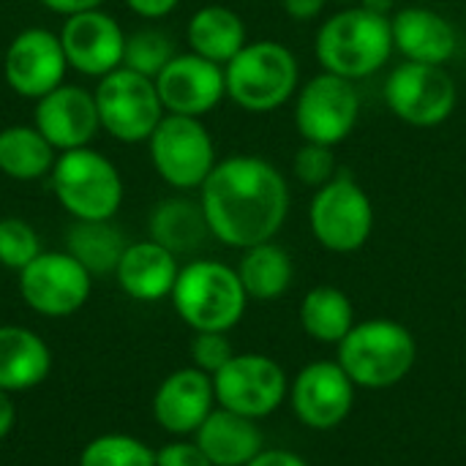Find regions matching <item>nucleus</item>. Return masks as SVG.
I'll return each mask as SVG.
<instances>
[{
  "mask_svg": "<svg viewBox=\"0 0 466 466\" xmlns=\"http://www.w3.org/2000/svg\"><path fill=\"white\" fill-rule=\"evenodd\" d=\"M210 235L229 248L273 240L289 216L287 177L265 158L238 153L213 167L199 188Z\"/></svg>",
  "mask_w": 466,
  "mask_h": 466,
  "instance_id": "obj_1",
  "label": "nucleus"
},
{
  "mask_svg": "<svg viewBox=\"0 0 466 466\" xmlns=\"http://www.w3.org/2000/svg\"><path fill=\"white\" fill-rule=\"evenodd\" d=\"M314 52L322 71L350 82L369 79L396 52L390 16L363 5L341 8L319 25Z\"/></svg>",
  "mask_w": 466,
  "mask_h": 466,
  "instance_id": "obj_2",
  "label": "nucleus"
},
{
  "mask_svg": "<svg viewBox=\"0 0 466 466\" xmlns=\"http://www.w3.org/2000/svg\"><path fill=\"white\" fill-rule=\"evenodd\" d=\"M339 366L355 382L358 390L396 388L418 360V341L396 319H360L341 339Z\"/></svg>",
  "mask_w": 466,
  "mask_h": 466,
  "instance_id": "obj_3",
  "label": "nucleus"
},
{
  "mask_svg": "<svg viewBox=\"0 0 466 466\" xmlns=\"http://www.w3.org/2000/svg\"><path fill=\"white\" fill-rule=\"evenodd\" d=\"M169 298L177 317L194 333H229L248 306L238 270L218 259H194L183 265Z\"/></svg>",
  "mask_w": 466,
  "mask_h": 466,
  "instance_id": "obj_4",
  "label": "nucleus"
},
{
  "mask_svg": "<svg viewBox=\"0 0 466 466\" xmlns=\"http://www.w3.org/2000/svg\"><path fill=\"white\" fill-rule=\"evenodd\" d=\"M227 98L251 115L276 112L284 106L300 82V66L295 52L281 41H248L227 66Z\"/></svg>",
  "mask_w": 466,
  "mask_h": 466,
  "instance_id": "obj_5",
  "label": "nucleus"
},
{
  "mask_svg": "<svg viewBox=\"0 0 466 466\" xmlns=\"http://www.w3.org/2000/svg\"><path fill=\"white\" fill-rule=\"evenodd\" d=\"M49 183L57 205L74 221H112L126 194L120 169L90 145L57 153Z\"/></svg>",
  "mask_w": 466,
  "mask_h": 466,
  "instance_id": "obj_6",
  "label": "nucleus"
},
{
  "mask_svg": "<svg viewBox=\"0 0 466 466\" xmlns=\"http://www.w3.org/2000/svg\"><path fill=\"white\" fill-rule=\"evenodd\" d=\"M314 240L333 254L360 251L374 232V202L369 191L347 172L314 191L309 205Z\"/></svg>",
  "mask_w": 466,
  "mask_h": 466,
  "instance_id": "obj_7",
  "label": "nucleus"
},
{
  "mask_svg": "<svg viewBox=\"0 0 466 466\" xmlns=\"http://www.w3.org/2000/svg\"><path fill=\"white\" fill-rule=\"evenodd\" d=\"M147 147L156 175L175 191H199L218 164L216 142L202 117L167 112L150 134Z\"/></svg>",
  "mask_w": 466,
  "mask_h": 466,
  "instance_id": "obj_8",
  "label": "nucleus"
},
{
  "mask_svg": "<svg viewBox=\"0 0 466 466\" xmlns=\"http://www.w3.org/2000/svg\"><path fill=\"white\" fill-rule=\"evenodd\" d=\"M93 96H96L101 128L112 139L126 145L147 142L156 126L161 123V117L167 115L156 79L142 76L123 66L101 76Z\"/></svg>",
  "mask_w": 466,
  "mask_h": 466,
  "instance_id": "obj_9",
  "label": "nucleus"
},
{
  "mask_svg": "<svg viewBox=\"0 0 466 466\" xmlns=\"http://www.w3.org/2000/svg\"><path fill=\"white\" fill-rule=\"evenodd\" d=\"M213 390L218 407L262 420L289 399V380L270 355L235 352L229 363L213 374Z\"/></svg>",
  "mask_w": 466,
  "mask_h": 466,
  "instance_id": "obj_10",
  "label": "nucleus"
},
{
  "mask_svg": "<svg viewBox=\"0 0 466 466\" xmlns=\"http://www.w3.org/2000/svg\"><path fill=\"white\" fill-rule=\"evenodd\" d=\"M385 104L407 126L434 128L445 123L459 101L456 79L445 66L401 60L385 79Z\"/></svg>",
  "mask_w": 466,
  "mask_h": 466,
  "instance_id": "obj_11",
  "label": "nucleus"
},
{
  "mask_svg": "<svg viewBox=\"0 0 466 466\" xmlns=\"http://www.w3.org/2000/svg\"><path fill=\"white\" fill-rule=\"evenodd\" d=\"M360 120V93L355 82L336 74H317L295 93V126L303 142L339 147Z\"/></svg>",
  "mask_w": 466,
  "mask_h": 466,
  "instance_id": "obj_12",
  "label": "nucleus"
},
{
  "mask_svg": "<svg viewBox=\"0 0 466 466\" xmlns=\"http://www.w3.org/2000/svg\"><path fill=\"white\" fill-rule=\"evenodd\" d=\"M93 276L68 251H41L19 270V295L41 317H71L90 298Z\"/></svg>",
  "mask_w": 466,
  "mask_h": 466,
  "instance_id": "obj_13",
  "label": "nucleus"
},
{
  "mask_svg": "<svg viewBox=\"0 0 466 466\" xmlns=\"http://www.w3.org/2000/svg\"><path fill=\"white\" fill-rule=\"evenodd\" d=\"M355 382L339 360H314L289 382V401L295 418L311 431L339 429L355 407Z\"/></svg>",
  "mask_w": 466,
  "mask_h": 466,
  "instance_id": "obj_14",
  "label": "nucleus"
},
{
  "mask_svg": "<svg viewBox=\"0 0 466 466\" xmlns=\"http://www.w3.org/2000/svg\"><path fill=\"white\" fill-rule=\"evenodd\" d=\"M68 63L63 55L60 35L46 27L19 30L5 55H3V79L5 85L30 101H38L49 90L60 87L66 79Z\"/></svg>",
  "mask_w": 466,
  "mask_h": 466,
  "instance_id": "obj_15",
  "label": "nucleus"
},
{
  "mask_svg": "<svg viewBox=\"0 0 466 466\" xmlns=\"http://www.w3.org/2000/svg\"><path fill=\"white\" fill-rule=\"evenodd\" d=\"M57 35L63 44L66 63L76 74L101 79L123 66L128 35L123 25L101 8L66 16Z\"/></svg>",
  "mask_w": 466,
  "mask_h": 466,
  "instance_id": "obj_16",
  "label": "nucleus"
},
{
  "mask_svg": "<svg viewBox=\"0 0 466 466\" xmlns=\"http://www.w3.org/2000/svg\"><path fill=\"white\" fill-rule=\"evenodd\" d=\"M156 87L169 115L205 117L227 96L224 66L205 60L194 52L175 55L156 76Z\"/></svg>",
  "mask_w": 466,
  "mask_h": 466,
  "instance_id": "obj_17",
  "label": "nucleus"
},
{
  "mask_svg": "<svg viewBox=\"0 0 466 466\" xmlns=\"http://www.w3.org/2000/svg\"><path fill=\"white\" fill-rule=\"evenodd\" d=\"M33 126L46 137V142L57 150L87 147L101 131L96 96L79 85H60L41 96L33 109Z\"/></svg>",
  "mask_w": 466,
  "mask_h": 466,
  "instance_id": "obj_18",
  "label": "nucleus"
},
{
  "mask_svg": "<svg viewBox=\"0 0 466 466\" xmlns=\"http://www.w3.org/2000/svg\"><path fill=\"white\" fill-rule=\"evenodd\" d=\"M216 407L218 404H216L213 377L199 371L197 366L172 371L153 396L156 423L175 437L197 434V429L208 420V415Z\"/></svg>",
  "mask_w": 466,
  "mask_h": 466,
  "instance_id": "obj_19",
  "label": "nucleus"
},
{
  "mask_svg": "<svg viewBox=\"0 0 466 466\" xmlns=\"http://www.w3.org/2000/svg\"><path fill=\"white\" fill-rule=\"evenodd\" d=\"M393 30V49L412 63L445 66L456 57L459 49V30L456 25L429 8V5H404L390 16Z\"/></svg>",
  "mask_w": 466,
  "mask_h": 466,
  "instance_id": "obj_20",
  "label": "nucleus"
},
{
  "mask_svg": "<svg viewBox=\"0 0 466 466\" xmlns=\"http://www.w3.org/2000/svg\"><path fill=\"white\" fill-rule=\"evenodd\" d=\"M177 273H180L177 257L150 238L128 243L115 268L117 287L131 300H139V303H158L169 298L177 281Z\"/></svg>",
  "mask_w": 466,
  "mask_h": 466,
  "instance_id": "obj_21",
  "label": "nucleus"
},
{
  "mask_svg": "<svg viewBox=\"0 0 466 466\" xmlns=\"http://www.w3.org/2000/svg\"><path fill=\"white\" fill-rule=\"evenodd\" d=\"M194 442L213 466H246L265 451V437L257 420L216 407L197 429Z\"/></svg>",
  "mask_w": 466,
  "mask_h": 466,
  "instance_id": "obj_22",
  "label": "nucleus"
},
{
  "mask_svg": "<svg viewBox=\"0 0 466 466\" xmlns=\"http://www.w3.org/2000/svg\"><path fill=\"white\" fill-rule=\"evenodd\" d=\"M52 369L44 339L19 325H0V390L19 393L41 385Z\"/></svg>",
  "mask_w": 466,
  "mask_h": 466,
  "instance_id": "obj_23",
  "label": "nucleus"
},
{
  "mask_svg": "<svg viewBox=\"0 0 466 466\" xmlns=\"http://www.w3.org/2000/svg\"><path fill=\"white\" fill-rule=\"evenodd\" d=\"M186 41H188V52L213 60L218 66H227L248 44V33L238 11L210 3L191 14L186 25Z\"/></svg>",
  "mask_w": 466,
  "mask_h": 466,
  "instance_id": "obj_24",
  "label": "nucleus"
},
{
  "mask_svg": "<svg viewBox=\"0 0 466 466\" xmlns=\"http://www.w3.org/2000/svg\"><path fill=\"white\" fill-rule=\"evenodd\" d=\"M147 229L150 240H156L175 257L191 254L202 248L208 238H213L199 199L194 202L188 197H169L158 202L150 213Z\"/></svg>",
  "mask_w": 466,
  "mask_h": 466,
  "instance_id": "obj_25",
  "label": "nucleus"
},
{
  "mask_svg": "<svg viewBox=\"0 0 466 466\" xmlns=\"http://www.w3.org/2000/svg\"><path fill=\"white\" fill-rule=\"evenodd\" d=\"M240 284L248 295V300H279L289 292L295 281V262L287 254L284 246L265 240L251 248H243V257L238 262Z\"/></svg>",
  "mask_w": 466,
  "mask_h": 466,
  "instance_id": "obj_26",
  "label": "nucleus"
},
{
  "mask_svg": "<svg viewBox=\"0 0 466 466\" xmlns=\"http://www.w3.org/2000/svg\"><path fill=\"white\" fill-rule=\"evenodd\" d=\"M57 150L30 123H14L0 128V172L8 180L33 183L52 172Z\"/></svg>",
  "mask_w": 466,
  "mask_h": 466,
  "instance_id": "obj_27",
  "label": "nucleus"
},
{
  "mask_svg": "<svg viewBox=\"0 0 466 466\" xmlns=\"http://www.w3.org/2000/svg\"><path fill=\"white\" fill-rule=\"evenodd\" d=\"M355 306L350 295L333 284L309 289L300 300V325L309 339L339 347L341 339L355 328Z\"/></svg>",
  "mask_w": 466,
  "mask_h": 466,
  "instance_id": "obj_28",
  "label": "nucleus"
},
{
  "mask_svg": "<svg viewBox=\"0 0 466 466\" xmlns=\"http://www.w3.org/2000/svg\"><path fill=\"white\" fill-rule=\"evenodd\" d=\"M126 238L112 221H74L68 229L66 251L90 273V276H106L115 273L123 251Z\"/></svg>",
  "mask_w": 466,
  "mask_h": 466,
  "instance_id": "obj_29",
  "label": "nucleus"
},
{
  "mask_svg": "<svg viewBox=\"0 0 466 466\" xmlns=\"http://www.w3.org/2000/svg\"><path fill=\"white\" fill-rule=\"evenodd\" d=\"M79 466H156V451L128 434H104L85 445Z\"/></svg>",
  "mask_w": 466,
  "mask_h": 466,
  "instance_id": "obj_30",
  "label": "nucleus"
},
{
  "mask_svg": "<svg viewBox=\"0 0 466 466\" xmlns=\"http://www.w3.org/2000/svg\"><path fill=\"white\" fill-rule=\"evenodd\" d=\"M175 41L158 30V27H142L134 30L126 38V55H123V68H131L142 76L156 79L164 66L175 57Z\"/></svg>",
  "mask_w": 466,
  "mask_h": 466,
  "instance_id": "obj_31",
  "label": "nucleus"
},
{
  "mask_svg": "<svg viewBox=\"0 0 466 466\" xmlns=\"http://www.w3.org/2000/svg\"><path fill=\"white\" fill-rule=\"evenodd\" d=\"M41 251H44L41 238L25 218H16V216L0 218V265L3 268L19 273Z\"/></svg>",
  "mask_w": 466,
  "mask_h": 466,
  "instance_id": "obj_32",
  "label": "nucleus"
},
{
  "mask_svg": "<svg viewBox=\"0 0 466 466\" xmlns=\"http://www.w3.org/2000/svg\"><path fill=\"white\" fill-rule=\"evenodd\" d=\"M292 172L295 177L309 186V188H322L339 175V158L336 147L330 145H317V142H303L292 158Z\"/></svg>",
  "mask_w": 466,
  "mask_h": 466,
  "instance_id": "obj_33",
  "label": "nucleus"
},
{
  "mask_svg": "<svg viewBox=\"0 0 466 466\" xmlns=\"http://www.w3.org/2000/svg\"><path fill=\"white\" fill-rule=\"evenodd\" d=\"M235 355L227 333H194L191 341V360L199 371L205 374H216L218 369H224L229 363V358Z\"/></svg>",
  "mask_w": 466,
  "mask_h": 466,
  "instance_id": "obj_34",
  "label": "nucleus"
},
{
  "mask_svg": "<svg viewBox=\"0 0 466 466\" xmlns=\"http://www.w3.org/2000/svg\"><path fill=\"white\" fill-rule=\"evenodd\" d=\"M156 466H213L208 461V456L199 451L197 442H169L161 451H156Z\"/></svg>",
  "mask_w": 466,
  "mask_h": 466,
  "instance_id": "obj_35",
  "label": "nucleus"
},
{
  "mask_svg": "<svg viewBox=\"0 0 466 466\" xmlns=\"http://www.w3.org/2000/svg\"><path fill=\"white\" fill-rule=\"evenodd\" d=\"M126 5L142 19H164L180 5V0H126Z\"/></svg>",
  "mask_w": 466,
  "mask_h": 466,
  "instance_id": "obj_36",
  "label": "nucleus"
},
{
  "mask_svg": "<svg viewBox=\"0 0 466 466\" xmlns=\"http://www.w3.org/2000/svg\"><path fill=\"white\" fill-rule=\"evenodd\" d=\"M328 0H281V8L295 22H311L322 14Z\"/></svg>",
  "mask_w": 466,
  "mask_h": 466,
  "instance_id": "obj_37",
  "label": "nucleus"
},
{
  "mask_svg": "<svg viewBox=\"0 0 466 466\" xmlns=\"http://www.w3.org/2000/svg\"><path fill=\"white\" fill-rule=\"evenodd\" d=\"M246 466H309V461L292 451H284V448H265L251 464Z\"/></svg>",
  "mask_w": 466,
  "mask_h": 466,
  "instance_id": "obj_38",
  "label": "nucleus"
},
{
  "mask_svg": "<svg viewBox=\"0 0 466 466\" xmlns=\"http://www.w3.org/2000/svg\"><path fill=\"white\" fill-rule=\"evenodd\" d=\"M104 3H106V0H41V5H46L52 14H60V16L93 11V8H101Z\"/></svg>",
  "mask_w": 466,
  "mask_h": 466,
  "instance_id": "obj_39",
  "label": "nucleus"
},
{
  "mask_svg": "<svg viewBox=\"0 0 466 466\" xmlns=\"http://www.w3.org/2000/svg\"><path fill=\"white\" fill-rule=\"evenodd\" d=\"M14 423H16V407L11 401V393L0 390V440L11 434Z\"/></svg>",
  "mask_w": 466,
  "mask_h": 466,
  "instance_id": "obj_40",
  "label": "nucleus"
},
{
  "mask_svg": "<svg viewBox=\"0 0 466 466\" xmlns=\"http://www.w3.org/2000/svg\"><path fill=\"white\" fill-rule=\"evenodd\" d=\"M363 8L369 11H377V14H385V16H393V5L396 0H360Z\"/></svg>",
  "mask_w": 466,
  "mask_h": 466,
  "instance_id": "obj_41",
  "label": "nucleus"
},
{
  "mask_svg": "<svg viewBox=\"0 0 466 466\" xmlns=\"http://www.w3.org/2000/svg\"><path fill=\"white\" fill-rule=\"evenodd\" d=\"M336 3H352V0H336Z\"/></svg>",
  "mask_w": 466,
  "mask_h": 466,
  "instance_id": "obj_42",
  "label": "nucleus"
}]
</instances>
